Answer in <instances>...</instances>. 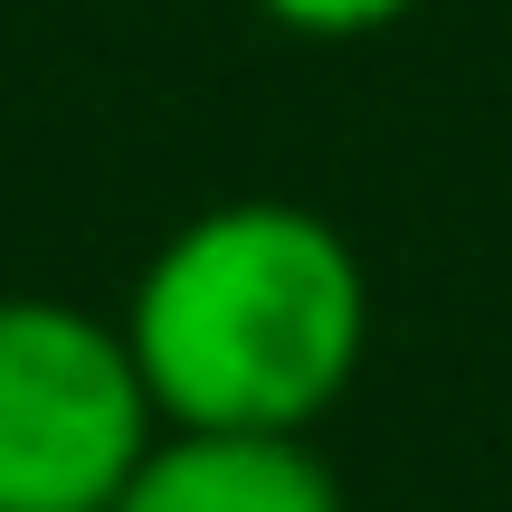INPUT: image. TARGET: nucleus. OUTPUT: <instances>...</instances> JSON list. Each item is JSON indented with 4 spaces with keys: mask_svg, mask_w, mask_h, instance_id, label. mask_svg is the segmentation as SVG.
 I'll return each mask as SVG.
<instances>
[{
    "mask_svg": "<svg viewBox=\"0 0 512 512\" xmlns=\"http://www.w3.org/2000/svg\"><path fill=\"white\" fill-rule=\"evenodd\" d=\"M124 342L162 427L313 437L370 351L361 247L304 200H219L133 275Z\"/></svg>",
    "mask_w": 512,
    "mask_h": 512,
    "instance_id": "f257e3e1",
    "label": "nucleus"
},
{
    "mask_svg": "<svg viewBox=\"0 0 512 512\" xmlns=\"http://www.w3.org/2000/svg\"><path fill=\"white\" fill-rule=\"evenodd\" d=\"M162 437L124 323L57 294H0V512H114Z\"/></svg>",
    "mask_w": 512,
    "mask_h": 512,
    "instance_id": "f03ea898",
    "label": "nucleus"
},
{
    "mask_svg": "<svg viewBox=\"0 0 512 512\" xmlns=\"http://www.w3.org/2000/svg\"><path fill=\"white\" fill-rule=\"evenodd\" d=\"M114 512H351L313 437L275 427H162Z\"/></svg>",
    "mask_w": 512,
    "mask_h": 512,
    "instance_id": "7ed1b4c3",
    "label": "nucleus"
},
{
    "mask_svg": "<svg viewBox=\"0 0 512 512\" xmlns=\"http://www.w3.org/2000/svg\"><path fill=\"white\" fill-rule=\"evenodd\" d=\"M256 10L275 29H294V38H370V29H399L427 0H256Z\"/></svg>",
    "mask_w": 512,
    "mask_h": 512,
    "instance_id": "20e7f679",
    "label": "nucleus"
}]
</instances>
